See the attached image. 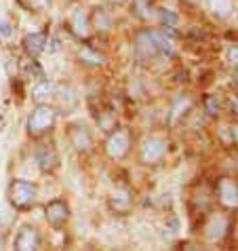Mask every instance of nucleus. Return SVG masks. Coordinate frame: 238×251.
Returning <instances> with one entry per match:
<instances>
[{"label": "nucleus", "instance_id": "dca6fc26", "mask_svg": "<svg viewBox=\"0 0 238 251\" xmlns=\"http://www.w3.org/2000/svg\"><path fill=\"white\" fill-rule=\"evenodd\" d=\"M188 251H205V249H198V247H190Z\"/></svg>", "mask_w": 238, "mask_h": 251}, {"label": "nucleus", "instance_id": "f8f14e48", "mask_svg": "<svg viewBox=\"0 0 238 251\" xmlns=\"http://www.w3.org/2000/svg\"><path fill=\"white\" fill-rule=\"evenodd\" d=\"M72 24H74V32L78 36H87L89 34V24H87V15L82 11H76L74 17H72Z\"/></svg>", "mask_w": 238, "mask_h": 251}, {"label": "nucleus", "instance_id": "1a4fd4ad", "mask_svg": "<svg viewBox=\"0 0 238 251\" xmlns=\"http://www.w3.org/2000/svg\"><path fill=\"white\" fill-rule=\"evenodd\" d=\"M207 6L211 9L213 15L217 17H228L230 13H232V0H205Z\"/></svg>", "mask_w": 238, "mask_h": 251}, {"label": "nucleus", "instance_id": "20e7f679", "mask_svg": "<svg viewBox=\"0 0 238 251\" xmlns=\"http://www.w3.org/2000/svg\"><path fill=\"white\" fill-rule=\"evenodd\" d=\"M53 123H55V110L43 106V108H38L36 112L32 114L27 127H30V133H43V131L53 127Z\"/></svg>", "mask_w": 238, "mask_h": 251}, {"label": "nucleus", "instance_id": "7ed1b4c3", "mask_svg": "<svg viewBox=\"0 0 238 251\" xmlns=\"http://www.w3.org/2000/svg\"><path fill=\"white\" fill-rule=\"evenodd\" d=\"M165 154H167V144H165V139H158V137H150L142 148V160L148 165L160 163L165 158Z\"/></svg>", "mask_w": 238, "mask_h": 251}, {"label": "nucleus", "instance_id": "ddd939ff", "mask_svg": "<svg viewBox=\"0 0 238 251\" xmlns=\"http://www.w3.org/2000/svg\"><path fill=\"white\" fill-rule=\"evenodd\" d=\"M163 22H165L167 27H169V25H175V24H177V15H173L171 11H165V13H163Z\"/></svg>", "mask_w": 238, "mask_h": 251}, {"label": "nucleus", "instance_id": "39448f33", "mask_svg": "<svg viewBox=\"0 0 238 251\" xmlns=\"http://www.w3.org/2000/svg\"><path fill=\"white\" fill-rule=\"evenodd\" d=\"M34 201V188L30 184H24V182H17L13 186V203H17L19 207H25L27 203Z\"/></svg>", "mask_w": 238, "mask_h": 251}, {"label": "nucleus", "instance_id": "0eeeda50", "mask_svg": "<svg viewBox=\"0 0 238 251\" xmlns=\"http://www.w3.org/2000/svg\"><path fill=\"white\" fill-rule=\"evenodd\" d=\"M17 251H38V234L34 228H24L17 239Z\"/></svg>", "mask_w": 238, "mask_h": 251}, {"label": "nucleus", "instance_id": "423d86ee", "mask_svg": "<svg viewBox=\"0 0 238 251\" xmlns=\"http://www.w3.org/2000/svg\"><path fill=\"white\" fill-rule=\"evenodd\" d=\"M228 228H230L228 218H223V215H217V218L211 220V224H209V239H211L213 243L221 241L223 236H226Z\"/></svg>", "mask_w": 238, "mask_h": 251}, {"label": "nucleus", "instance_id": "f257e3e1", "mask_svg": "<svg viewBox=\"0 0 238 251\" xmlns=\"http://www.w3.org/2000/svg\"><path fill=\"white\" fill-rule=\"evenodd\" d=\"M131 148V133L127 129H118L108 139V154L112 158H122Z\"/></svg>", "mask_w": 238, "mask_h": 251}, {"label": "nucleus", "instance_id": "9b49d317", "mask_svg": "<svg viewBox=\"0 0 238 251\" xmlns=\"http://www.w3.org/2000/svg\"><path fill=\"white\" fill-rule=\"evenodd\" d=\"M55 93V85H53V82H40V85H36V87H34L32 89V97H34V100H47V97H51Z\"/></svg>", "mask_w": 238, "mask_h": 251}, {"label": "nucleus", "instance_id": "f3484780", "mask_svg": "<svg viewBox=\"0 0 238 251\" xmlns=\"http://www.w3.org/2000/svg\"><path fill=\"white\" fill-rule=\"evenodd\" d=\"M112 2H124V0H112Z\"/></svg>", "mask_w": 238, "mask_h": 251}, {"label": "nucleus", "instance_id": "6e6552de", "mask_svg": "<svg viewBox=\"0 0 238 251\" xmlns=\"http://www.w3.org/2000/svg\"><path fill=\"white\" fill-rule=\"evenodd\" d=\"M47 220L51 222L53 226H61L68 220V207L64 203H59V201L53 205H48L47 207Z\"/></svg>", "mask_w": 238, "mask_h": 251}, {"label": "nucleus", "instance_id": "9d476101", "mask_svg": "<svg viewBox=\"0 0 238 251\" xmlns=\"http://www.w3.org/2000/svg\"><path fill=\"white\" fill-rule=\"evenodd\" d=\"M45 43H47V38L43 36V34H32V36H27V38H25V49H27V53H30V55L43 53V51H45Z\"/></svg>", "mask_w": 238, "mask_h": 251}, {"label": "nucleus", "instance_id": "f03ea898", "mask_svg": "<svg viewBox=\"0 0 238 251\" xmlns=\"http://www.w3.org/2000/svg\"><path fill=\"white\" fill-rule=\"evenodd\" d=\"M217 194L223 207L236 209L238 207V182H234L232 177H223L217 184Z\"/></svg>", "mask_w": 238, "mask_h": 251}, {"label": "nucleus", "instance_id": "4468645a", "mask_svg": "<svg viewBox=\"0 0 238 251\" xmlns=\"http://www.w3.org/2000/svg\"><path fill=\"white\" fill-rule=\"evenodd\" d=\"M228 59H230V64L238 66V47H230L228 49Z\"/></svg>", "mask_w": 238, "mask_h": 251}, {"label": "nucleus", "instance_id": "2eb2a0df", "mask_svg": "<svg viewBox=\"0 0 238 251\" xmlns=\"http://www.w3.org/2000/svg\"><path fill=\"white\" fill-rule=\"evenodd\" d=\"M232 137H234V142L238 144V127H234V129H232Z\"/></svg>", "mask_w": 238, "mask_h": 251}]
</instances>
